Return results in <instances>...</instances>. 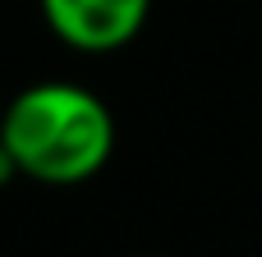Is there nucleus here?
I'll list each match as a JSON object with an SVG mask.
<instances>
[{"mask_svg":"<svg viewBox=\"0 0 262 257\" xmlns=\"http://www.w3.org/2000/svg\"><path fill=\"white\" fill-rule=\"evenodd\" d=\"M0 143L14 152L23 179L74 189L111 161L115 120L106 101L78 83H32L5 106Z\"/></svg>","mask_w":262,"mask_h":257,"instance_id":"obj_1","label":"nucleus"},{"mask_svg":"<svg viewBox=\"0 0 262 257\" xmlns=\"http://www.w3.org/2000/svg\"><path fill=\"white\" fill-rule=\"evenodd\" d=\"M37 5L51 37L83 55L124 51L152 14V0H37Z\"/></svg>","mask_w":262,"mask_h":257,"instance_id":"obj_2","label":"nucleus"},{"mask_svg":"<svg viewBox=\"0 0 262 257\" xmlns=\"http://www.w3.org/2000/svg\"><path fill=\"white\" fill-rule=\"evenodd\" d=\"M14 179H23V170H18V161H14V152L0 143V189L5 184H14Z\"/></svg>","mask_w":262,"mask_h":257,"instance_id":"obj_3","label":"nucleus"}]
</instances>
